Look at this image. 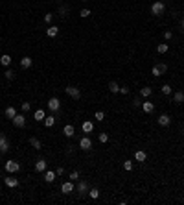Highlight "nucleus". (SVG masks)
Wrapping results in <instances>:
<instances>
[{"label": "nucleus", "mask_w": 184, "mask_h": 205, "mask_svg": "<svg viewBox=\"0 0 184 205\" xmlns=\"http://www.w3.org/2000/svg\"><path fill=\"white\" fill-rule=\"evenodd\" d=\"M89 196H90L92 200H98V198H100V190H98V189H89Z\"/></svg>", "instance_id": "29"}, {"label": "nucleus", "mask_w": 184, "mask_h": 205, "mask_svg": "<svg viewBox=\"0 0 184 205\" xmlns=\"http://www.w3.org/2000/svg\"><path fill=\"white\" fill-rule=\"evenodd\" d=\"M4 183H6L7 187H11V189L18 187V179L17 177H4Z\"/></svg>", "instance_id": "19"}, {"label": "nucleus", "mask_w": 184, "mask_h": 205, "mask_svg": "<svg viewBox=\"0 0 184 205\" xmlns=\"http://www.w3.org/2000/svg\"><path fill=\"white\" fill-rule=\"evenodd\" d=\"M81 129H83L85 133H92V131H94V122H92V120H85V122L81 124Z\"/></svg>", "instance_id": "10"}, {"label": "nucleus", "mask_w": 184, "mask_h": 205, "mask_svg": "<svg viewBox=\"0 0 184 205\" xmlns=\"http://www.w3.org/2000/svg\"><path fill=\"white\" fill-rule=\"evenodd\" d=\"M79 148L83 150V152H89V150H92V141L89 137H81V141H79Z\"/></svg>", "instance_id": "7"}, {"label": "nucleus", "mask_w": 184, "mask_h": 205, "mask_svg": "<svg viewBox=\"0 0 184 205\" xmlns=\"http://www.w3.org/2000/svg\"><path fill=\"white\" fill-rule=\"evenodd\" d=\"M57 34H59V28L57 26H48V30H46V35L48 37H57Z\"/></svg>", "instance_id": "22"}, {"label": "nucleus", "mask_w": 184, "mask_h": 205, "mask_svg": "<svg viewBox=\"0 0 184 205\" xmlns=\"http://www.w3.org/2000/svg\"><path fill=\"white\" fill-rule=\"evenodd\" d=\"M11 122H13V126H15V127H24V126H26V116L17 113V116L13 118Z\"/></svg>", "instance_id": "9"}, {"label": "nucleus", "mask_w": 184, "mask_h": 205, "mask_svg": "<svg viewBox=\"0 0 184 205\" xmlns=\"http://www.w3.org/2000/svg\"><path fill=\"white\" fill-rule=\"evenodd\" d=\"M0 65H2V67H9V65H11V56L4 54V56L0 57Z\"/></svg>", "instance_id": "24"}, {"label": "nucleus", "mask_w": 184, "mask_h": 205, "mask_svg": "<svg viewBox=\"0 0 184 205\" xmlns=\"http://www.w3.org/2000/svg\"><path fill=\"white\" fill-rule=\"evenodd\" d=\"M74 189H75V187H74V181H70V179L64 181L63 185H61V192H63V194H72Z\"/></svg>", "instance_id": "8"}, {"label": "nucleus", "mask_w": 184, "mask_h": 205, "mask_svg": "<svg viewBox=\"0 0 184 205\" xmlns=\"http://www.w3.org/2000/svg\"><path fill=\"white\" fill-rule=\"evenodd\" d=\"M57 2H61V0H57Z\"/></svg>", "instance_id": "47"}, {"label": "nucleus", "mask_w": 184, "mask_h": 205, "mask_svg": "<svg viewBox=\"0 0 184 205\" xmlns=\"http://www.w3.org/2000/svg\"><path fill=\"white\" fill-rule=\"evenodd\" d=\"M160 91H162V94H171V92H173V89L169 87L168 83H166V85H162V87H160Z\"/></svg>", "instance_id": "31"}, {"label": "nucleus", "mask_w": 184, "mask_h": 205, "mask_svg": "<svg viewBox=\"0 0 184 205\" xmlns=\"http://www.w3.org/2000/svg\"><path fill=\"white\" fill-rule=\"evenodd\" d=\"M0 137H2V135H0Z\"/></svg>", "instance_id": "48"}, {"label": "nucleus", "mask_w": 184, "mask_h": 205, "mask_svg": "<svg viewBox=\"0 0 184 205\" xmlns=\"http://www.w3.org/2000/svg\"><path fill=\"white\" fill-rule=\"evenodd\" d=\"M55 177H57V174H55V172H52V170H48L46 174H44V181L46 183H53V181H55Z\"/></svg>", "instance_id": "21"}, {"label": "nucleus", "mask_w": 184, "mask_h": 205, "mask_svg": "<svg viewBox=\"0 0 184 205\" xmlns=\"http://www.w3.org/2000/svg\"><path fill=\"white\" fill-rule=\"evenodd\" d=\"M134 159L138 161V163H144V161L147 159V154L142 152V150H136V152H134Z\"/></svg>", "instance_id": "17"}, {"label": "nucleus", "mask_w": 184, "mask_h": 205, "mask_svg": "<svg viewBox=\"0 0 184 205\" xmlns=\"http://www.w3.org/2000/svg\"><path fill=\"white\" fill-rule=\"evenodd\" d=\"M109 91H111L112 94H116V92H120V85H118L116 81H111V83H109Z\"/></svg>", "instance_id": "26"}, {"label": "nucleus", "mask_w": 184, "mask_h": 205, "mask_svg": "<svg viewBox=\"0 0 184 205\" xmlns=\"http://www.w3.org/2000/svg\"><path fill=\"white\" fill-rule=\"evenodd\" d=\"M83 2H89V0H83Z\"/></svg>", "instance_id": "46"}, {"label": "nucleus", "mask_w": 184, "mask_h": 205, "mask_svg": "<svg viewBox=\"0 0 184 205\" xmlns=\"http://www.w3.org/2000/svg\"><path fill=\"white\" fill-rule=\"evenodd\" d=\"M4 116H6V118H9V120H13V118L17 116V109H15V107H11V105H9L7 109L4 111Z\"/></svg>", "instance_id": "13"}, {"label": "nucleus", "mask_w": 184, "mask_h": 205, "mask_svg": "<svg viewBox=\"0 0 184 205\" xmlns=\"http://www.w3.org/2000/svg\"><path fill=\"white\" fill-rule=\"evenodd\" d=\"M173 102H175V104H182V102H184V92H182V91L173 92Z\"/></svg>", "instance_id": "20"}, {"label": "nucleus", "mask_w": 184, "mask_h": 205, "mask_svg": "<svg viewBox=\"0 0 184 205\" xmlns=\"http://www.w3.org/2000/svg\"><path fill=\"white\" fill-rule=\"evenodd\" d=\"M46 168H48L46 159H37V163H35V170H37V172H44Z\"/></svg>", "instance_id": "12"}, {"label": "nucleus", "mask_w": 184, "mask_h": 205, "mask_svg": "<svg viewBox=\"0 0 184 205\" xmlns=\"http://www.w3.org/2000/svg\"><path fill=\"white\" fill-rule=\"evenodd\" d=\"M107 141H109V135H107V133H100V142H107Z\"/></svg>", "instance_id": "39"}, {"label": "nucleus", "mask_w": 184, "mask_h": 205, "mask_svg": "<svg viewBox=\"0 0 184 205\" xmlns=\"http://www.w3.org/2000/svg\"><path fill=\"white\" fill-rule=\"evenodd\" d=\"M90 15H92V11H90V9H86V7L79 11V17H81V19H86V17H90Z\"/></svg>", "instance_id": "30"}, {"label": "nucleus", "mask_w": 184, "mask_h": 205, "mask_svg": "<svg viewBox=\"0 0 184 205\" xmlns=\"http://www.w3.org/2000/svg\"><path fill=\"white\" fill-rule=\"evenodd\" d=\"M158 54H166L168 50H169V45H166V42H164V45H158Z\"/></svg>", "instance_id": "32"}, {"label": "nucleus", "mask_w": 184, "mask_h": 205, "mask_svg": "<svg viewBox=\"0 0 184 205\" xmlns=\"http://www.w3.org/2000/svg\"><path fill=\"white\" fill-rule=\"evenodd\" d=\"M180 26H182V30H184V19H182V22H180Z\"/></svg>", "instance_id": "45"}, {"label": "nucleus", "mask_w": 184, "mask_h": 205, "mask_svg": "<svg viewBox=\"0 0 184 205\" xmlns=\"http://www.w3.org/2000/svg\"><path fill=\"white\" fill-rule=\"evenodd\" d=\"M164 11H166V4L162 2V0H157V2L151 4V13L153 15L160 17V15H164Z\"/></svg>", "instance_id": "1"}, {"label": "nucleus", "mask_w": 184, "mask_h": 205, "mask_svg": "<svg viewBox=\"0 0 184 205\" xmlns=\"http://www.w3.org/2000/svg\"><path fill=\"white\" fill-rule=\"evenodd\" d=\"M120 92H122V94H129V89H127V87H120Z\"/></svg>", "instance_id": "43"}, {"label": "nucleus", "mask_w": 184, "mask_h": 205, "mask_svg": "<svg viewBox=\"0 0 184 205\" xmlns=\"http://www.w3.org/2000/svg\"><path fill=\"white\" fill-rule=\"evenodd\" d=\"M42 122H44L46 127H53V126H55V116H53V115H48V116H44V120H42Z\"/></svg>", "instance_id": "18"}, {"label": "nucleus", "mask_w": 184, "mask_h": 205, "mask_svg": "<svg viewBox=\"0 0 184 205\" xmlns=\"http://www.w3.org/2000/svg\"><path fill=\"white\" fill-rule=\"evenodd\" d=\"M123 170H127V172L133 170V163H131V161H123Z\"/></svg>", "instance_id": "37"}, {"label": "nucleus", "mask_w": 184, "mask_h": 205, "mask_svg": "<svg viewBox=\"0 0 184 205\" xmlns=\"http://www.w3.org/2000/svg\"><path fill=\"white\" fill-rule=\"evenodd\" d=\"M133 104H134V107H138V105H142V102H140L138 98H134V102H133Z\"/></svg>", "instance_id": "44"}, {"label": "nucleus", "mask_w": 184, "mask_h": 205, "mask_svg": "<svg viewBox=\"0 0 184 205\" xmlns=\"http://www.w3.org/2000/svg\"><path fill=\"white\" fill-rule=\"evenodd\" d=\"M31 65H33V59H31L30 56H24L22 59H20V67H22V69H30Z\"/></svg>", "instance_id": "15"}, {"label": "nucleus", "mask_w": 184, "mask_h": 205, "mask_svg": "<svg viewBox=\"0 0 184 205\" xmlns=\"http://www.w3.org/2000/svg\"><path fill=\"white\" fill-rule=\"evenodd\" d=\"M158 124H160L162 127H168V126L171 124V118H169L168 115H160V116H158Z\"/></svg>", "instance_id": "14"}, {"label": "nucleus", "mask_w": 184, "mask_h": 205, "mask_svg": "<svg viewBox=\"0 0 184 205\" xmlns=\"http://www.w3.org/2000/svg\"><path fill=\"white\" fill-rule=\"evenodd\" d=\"M20 107H22V111H24V113H28V111L31 109V105H30V102H22V105H20Z\"/></svg>", "instance_id": "38"}, {"label": "nucleus", "mask_w": 184, "mask_h": 205, "mask_svg": "<svg viewBox=\"0 0 184 205\" xmlns=\"http://www.w3.org/2000/svg\"><path fill=\"white\" fill-rule=\"evenodd\" d=\"M142 109H144L146 113H153V111H155V105L147 100V102H142Z\"/></svg>", "instance_id": "23"}, {"label": "nucleus", "mask_w": 184, "mask_h": 205, "mask_svg": "<svg viewBox=\"0 0 184 205\" xmlns=\"http://www.w3.org/2000/svg\"><path fill=\"white\" fill-rule=\"evenodd\" d=\"M30 144L33 146V150H41V148H42V144H41V141H39L37 137H31V139H30Z\"/></svg>", "instance_id": "25"}, {"label": "nucleus", "mask_w": 184, "mask_h": 205, "mask_svg": "<svg viewBox=\"0 0 184 205\" xmlns=\"http://www.w3.org/2000/svg\"><path fill=\"white\" fill-rule=\"evenodd\" d=\"M9 152V142L6 137H0V154H7Z\"/></svg>", "instance_id": "11"}, {"label": "nucleus", "mask_w": 184, "mask_h": 205, "mask_svg": "<svg viewBox=\"0 0 184 205\" xmlns=\"http://www.w3.org/2000/svg\"><path fill=\"white\" fill-rule=\"evenodd\" d=\"M59 15H61V17H68V7H67V6H61V7H59Z\"/></svg>", "instance_id": "34"}, {"label": "nucleus", "mask_w": 184, "mask_h": 205, "mask_svg": "<svg viewBox=\"0 0 184 205\" xmlns=\"http://www.w3.org/2000/svg\"><path fill=\"white\" fill-rule=\"evenodd\" d=\"M171 37H173V34H171L169 30H166V31H164V39H166V41H169Z\"/></svg>", "instance_id": "41"}, {"label": "nucleus", "mask_w": 184, "mask_h": 205, "mask_svg": "<svg viewBox=\"0 0 184 205\" xmlns=\"http://www.w3.org/2000/svg\"><path fill=\"white\" fill-rule=\"evenodd\" d=\"M75 192H78L81 198L85 196V194H89V183H86V181H78V189H75Z\"/></svg>", "instance_id": "5"}, {"label": "nucleus", "mask_w": 184, "mask_h": 205, "mask_svg": "<svg viewBox=\"0 0 184 205\" xmlns=\"http://www.w3.org/2000/svg\"><path fill=\"white\" fill-rule=\"evenodd\" d=\"M4 76H6L7 80H15V70H11V69H9V70H6V74H4Z\"/></svg>", "instance_id": "36"}, {"label": "nucleus", "mask_w": 184, "mask_h": 205, "mask_svg": "<svg viewBox=\"0 0 184 205\" xmlns=\"http://www.w3.org/2000/svg\"><path fill=\"white\" fill-rule=\"evenodd\" d=\"M52 20H53V15H52V13H46V15H44V22H46V24H50Z\"/></svg>", "instance_id": "40"}, {"label": "nucleus", "mask_w": 184, "mask_h": 205, "mask_svg": "<svg viewBox=\"0 0 184 205\" xmlns=\"http://www.w3.org/2000/svg\"><path fill=\"white\" fill-rule=\"evenodd\" d=\"M140 94H142L144 98H149V96L153 94V89H151V87H144L142 91H140Z\"/></svg>", "instance_id": "28"}, {"label": "nucleus", "mask_w": 184, "mask_h": 205, "mask_svg": "<svg viewBox=\"0 0 184 205\" xmlns=\"http://www.w3.org/2000/svg\"><path fill=\"white\" fill-rule=\"evenodd\" d=\"M44 116H46V113L42 111V109H37L35 111V120L37 122H42V120H44Z\"/></svg>", "instance_id": "27"}, {"label": "nucleus", "mask_w": 184, "mask_h": 205, "mask_svg": "<svg viewBox=\"0 0 184 205\" xmlns=\"http://www.w3.org/2000/svg\"><path fill=\"white\" fill-rule=\"evenodd\" d=\"M6 172H9V174H15V172L20 170V165L17 163V161H6Z\"/></svg>", "instance_id": "4"}, {"label": "nucleus", "mask_w": 184, "mask_h": 205, "mask_svg": "<svg viewBox=\"0 0 184 205\" xmlns=\"http://www.w3.org/2000/svg\"><path fill=\"white\" fill-rule=\"evenodd\" d=\"M166 72H168V65L166 63H157L153 67V70H151V74H153L155 78H160L162 74H166Z\"/></svg>", "instance_id": "2"}, {"label": "nucleus", "mask_w": 184, "mask_h": 205, "mask_svg": "<svg viewBox=\"0 0 184 205\" xmlns=\"http://www.w3.org/2000/svg\"><path fill=\"white\" fill-rule=\"evenodd\" d=\"M63 133H64V137H74V133H75V129H74V126L72 124H67V126H64L63 127Z\"/></svg>", "instance_id": "16"}, {"label": "nucleus", "mask_w": 184, "mask_h": 205, "mask_svg": "<svg viewBox=\"0 0 184 205\" xmlns=\"http://www.w3.org/2000/svg\"><path fill=\"white\" fill-rule=\"evenodd\" d=\"M68 179H70V181H74V183H75V181H79V172H75V170H74L72 174H70V177H68Z\"/></svg>", "instance_id": "35"}, {"label": "nucleus", "mask_w": 184, "mask_h": 205, "mask_svg": "<svg viewBox=\"0 0 184 205\" xmlns=\"http://www.w3.org/2000/svg\"><path fill=\"white\" fill-rule=\"evenodd\" d=\"M94 118H96L98 122H103V120H105V113H103V111H98V113L94 115Z\"/></svg>", "instance_id": "33"}, {"label": "nucleus", "mask_w": 184, "mask_h": 205, "mask_svg": "<svg viewBox=\"0 0 184 205\" xmlns=\"http://www.w3.org/2000/svg\"><path fill=\"white\" fill-rule=\"evenodd\" d=\"M64 91H67V94H68V96H72L74 100H79V96H81V91H79L78 87H74V85H68V87L64 89Z\"/></svg>", "instance_id": "6"}, {"label": "nucleus", "mask_w": 184, "mask_h": 205, "mask_svg": "<svg viewBox=\"0 0 184 205\" xmlns=\"http://www.w3.org/2000/svg\"><path fill=\"white\" fill-rule=\"evenodd\" d=\"M48 109L53 111V113H59L61 111V100L55 98V96H52V98L48 100Z\"/></svg>", "instance_id": "3"}, {"label": "nucleus", "mask_w": 184, "mask_h": 205, "mask_svg": "<svg viewBox=\"0 0 184 205\" xmlns=\"http://www.w3.org/2000/svg\"><path fill=\"white\" fill-rule=\"evenodd\" d=\"M63 172H64L63 166H57V168H55V174H57V176H63Z\"/></svg>", "instance_id": "42"}]
</instances>
